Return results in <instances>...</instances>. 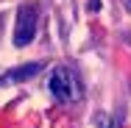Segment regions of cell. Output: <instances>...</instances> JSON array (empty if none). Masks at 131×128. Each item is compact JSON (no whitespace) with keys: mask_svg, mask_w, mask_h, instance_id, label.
Masks as SVG:
<instances>
[{"mask_svg":"<svg viewBox=\"0 0 131 128\" xmlns=\"http://www.w3.org/2000/svg\"><path fill=\"white\" fill-rule=\"evenodd\" d=\"M48 86H50L53 98L61 100V103H75V100H81V95H84L78 75H75L70 67H56V70L50 73Z\"/></svg>","mask_w":131,"mask_h":128,"instance_id":"cell-1","label":"cell"},{"mask_svg":"<svg viewBox=\"0 0 131 128\" xmlns=\"http://www.w3.org/2000/svg\"><path fill=\"white\" fill-rule=\"evenodd\" d=\"M36 22H39V8L36 3H23L17 8V25H14V45L25 48L36 36Z\"/></svg>","mask_w":131,"mask_h":128,"instance_id":"cell-2","label":"cell"},{"mask_svg":"<svg viewBox=\"0 0 131 128\" xmlns=\"http://www.w3.org/2000/svg\"><path fill=\"white\" fill-rule=\"evenodd\" d=\"M42 67H45L42 61H31V64H23V67H17V70L6 73V75L0 78V84H20V81H28V78H34V75H36Z\"/></svg>","mask_w":131,"mask_h":128,"instance_id":"cell-3","label":"cell"},{"mask_svg":"<svg viewBox=\"0 0 131 128\" xmlns=\"http://www.w3.org/2000/svg\"><path fill=\"white\" fill-rule=\"evenodd\" d=\"M98 128H114L112 117H109V114H101V117H98Z\"/></svg>","mask_w":131,"mask_h":128,"instance_id":"cell-4","label":"cell"},{"mask_svg":"<svg viewBox=\"0 0 131 128\" xmlns=\"http://www.w3.org/2000/svg\"><path fill=\"white\" fill-rule=\"evenodd\" d=\"M101 8V0H89V11H98Z\"/></svg>","mask_w":131,"mask_h":128,"instance_id":"cell-5","label":"cell"}]
</instances>
